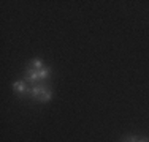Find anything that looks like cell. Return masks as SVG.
<instances>
[{"label":"cell","mask_w":149,"mask_h":142,"mask_svg":"<svg viewBox=\"0 0 149 142\" xmlns=\"http://www.w3.org/2000/svg\"><path fill=\"white\" fill-rule=\"evenodd\" d=\"M29 97L33 98V99H37V101L48 103V101H51V98H52V90L46 84L32 85V88L29 92Z\"/></svg>","instance_id":"1"},{"label":"cell","mask_w":149,"mask_h":142,"mask_svg":"<svg viewBox=\"0 0 149 142\" xmlns=\"http://www.w3.org/2000/svg\"><path fill=\"white\" fill-rule=\"evenodd\" d=\"M138 142H149V139H148V137H140Z\"/></svg>","instance_id":"5"},{"label":"cell","mask_w":149,"mask_h":142,"mask_svg":"<svg viewBox=\"0 0 149 142\" xmlns=\"http://www.w3.org/2000/svg\"><path fill=\"white\" fill-rule=\"evenodd\" d=\"M29 66H30V68H33V70H41L45 66V63H43V60H41V59H33L29 63Z\"/></svg>","instance_id":"3"},{"label":"cell","mask_w":149,"mask_h":142,"mask_svg":"<svg viewBox=\"0 0 149 142\" xmlns=\"http://www.w3.org/2000/svg\"><path fill=\"white\" fill-rule=\"evenodd\" d=\"M122 142H138V139H136L135 136H127V137H125V139H124Z\"/></svg>","instance_id":"4"},{"label":"cell","mask_w":149,"mask_h":142,"mask_svg":"<svg viewBox=\"0 0 149 142\" xmlns=\"http://www.w3.org/2000/svg\"><path fill=\"white\" fill-rule=\"evenodd\" d=\"M13 90L16 92L17 97H29L30 88L27 87V82H26V81H17V82L13 84Z\"/></svg>","instance_id":"2"}]
</instances>
